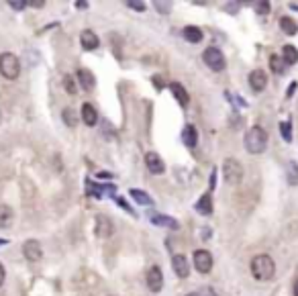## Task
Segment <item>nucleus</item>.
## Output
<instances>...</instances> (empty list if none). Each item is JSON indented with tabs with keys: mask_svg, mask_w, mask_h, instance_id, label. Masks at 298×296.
I'll return each instance as SVG.
<instances>
[{
	"mask_svg": "<svg viewBox=\"0 0 298 296\" xmlns=\"http://www.w3.org/2000/svg\"><path fill=\"white\" fill-rule=\"evenodd\" d=\"M255 10H257L259 14L270 12V2H257V4H255Z\"/></svg>",
	"mask_w": 298,
	"mask_h": 296,
	"instance_id": "2f4dec72",
	"label": "nucleus"
},
{
	"mask_svg": "<svg viewBox=\"0 0 298 296\" xmlns=\"http://www.w3.org/2000/svg\"><path fill=\"white\" fill-rule=\"evenodd\" d=\"M0 74L6 78V80H16L19 74H21V61L14 54L6 51V54H0Z\"/></svg>",
	"mask_w": 298,
	"mask_h": 296,
	"instance_id": "7ed1b4c3",
	"label": "nucleus"
},
{
	"mask_svg": "<svg viewBox=\"0 0 298 296\" xmlns=\"http://www.w3.org/2000/svg\"><path fill=\"white\" fill-rule=\"evenodd\" d=\"M182 35H184V39L186 41H190V43H200L202 41V31L198 29V27H186L184 31H182Z\"/></svg>",
	"mask_w": 298,
	"mask_h": 296,
	"instance_id": "412c9836",
	"label": "nucleus"
},
{
	"mask_svg": "<svg viewBox=\"0 0 298 296\" xmlns=\"http://www.w3.org/2000/svg\"><path fill=\"white\" fill-rule=\"evenodd\" d=\"M251 274L255 280H272L276 274V264L270 255H255L251 259Z\"/></svg>",
	"mask_w": 298,
	"mask_h": 296,
	"instance_id": "f03ea898",
	"label": "nucleus"
},
{
	"mask_svg": "<svg viewBox=\"0 0 298 296\" xmlns=\"http://www.w3.org/2000/svg\"><path fill=\"white\" fill-rule=\"evenodd\" d=\"M182 141L186 147H196L198 143V131L194 129V125H186L182 131Z\"/></svg>",
	"mask_w": 298,
	"mask_h": 296,
	"instance_id": "dca6fc26",
	"label": "nucleus"
},
{
	"mask_svg": "<svg viewBox=\"0 0 298 296\" xmlns=\"http://www.w3.org/2000/svg\"><path fill=\"white\" fill-rule=\"evenodd\" d=\"M80 115H82V120L88 125V127H94L96 123H98V115H96V109L90 105V102H86V105H82V111H80Z\"/></svg>",
	"mask_w": 298,
	"mask_h": 296,
	"instance_id": "f3484780",
	"label": "nucleus"
},
{
	"mask_svg": "<svg viewBox=\"0 0 298 296\" xmlns=\"http://www.w3.org/2000/svg\"><path fill=\"white\" fill-rule=\"evenodd\" d=\"M280 133H282V137H284V141H292V125H290V120H282L280 123Z\"/></svg>",
	"mask_w": 298,
	"mask_h": 296,
	"instance_id": "cd10ccee",
	"label": "nucleus"
},
{
	"mask_svg": "<svg viewBox=\"0 0 298 296\" xmlns=\"http://www.w3.org/2000/svg\"><path fill=\"white\" fill-rule=\"evenodd\" d=\"M282 58H284V61H286V65L290 63H296L298 61V49L294 47V45H284V49H282Z\"/></svg>",
	"mask_w": 298,
	"mask_h": 296,
	"instance_id": "393cba45",
	"label": "nucleus"
},
{
	"mask_svg": "<svg viewBox=\"0 0 298 296\" xmlns=\"http://www.w3.org/2000/svg\"><path fill=\"white\" fill-rule=\"evenodd\" d=\"M8 4H10L14 10H23L25 6H29V2H23V0H10Z\"/></svg>",
	"mask_w": 298,
	"mask_h": 296,
	"instance_id": "473e14b6",
	"label": "nucleus"
},
{
	"mask_svg": "<svg viewBox=\"0 0 298 296\" xmlns=\"http://www.w3.org/2000/svg\"><path fill=\"white\" fill-rule=\"evenodd\" d=\"M96 190H92V194L96 196V198H102V196H113L115 194V186H109V184H96L94 186Z\"/></svg>",
	"mask_w": 298,
	"mask_h": 296,
	"instance_id": "bb28decb",
	"label": "nucleus"
},
{
	"mask_svg": "<svg viewBox=\"0 0 298 296\" xmlns=\"http://www.w3.org/2000/svg\"><path fill=\"white\" fill-rule=\"evenodd\" d=\"M172 266H174V272H176L178 278H188L190 268H188V262H186L184 255H174L172 257Z\"/></svg>",
	"mask_w": 298,
	"mask_h": 296,
	"instance_id": "2eb2a0df",
	"label": "nucleus"
},
{
	"mask_svg": "<svg viewBox=\"0 0 298 296\" xmlns=\"http://www.w3.org/2000/svg\"><path fill=\"white\" fill-rule=\"evenodd\" d=\"M78 80H80V86H82L86 92H90V90L94 88V84H96L94 74H92L90 69H78Z\"/></svg>",
	"mask_w": 298,
	"mask_h": 296,
	"instance_id": "a211bd4d",
	"label": "nucleus"
},
{
	"mask_svg": "<svg viewBox=\"0 0 298 296\" xmlns=\"http://www.w3.org/2000/svg\"><path fill=\"white\" fill-rule=\"evenodd\" d=\"M145 166H147V170H149L151 174H155V176H160V174H164V172H166V166H164L162 158H160L155 151L145 153Z\"/></svg>",
	"mask_w": 298,
	"mask_h": 296,
	"instance_id": "9d476101",
	"label": "nucleus"
},
{
	"mask_svg": "<svg viewBox=\"0 0 298 296\" xmlns=\"http://www.w3.org/2000/svg\"><path fill=\"white\" fill-rule=\"evenodd\" d=\"M63 120H65L67 127H74V125H76V115H74L72 109H65V111H63Z\"/></svg>",
	"mask_w": 298,
	"mask_h": 296,
	"instance_id": "c85d7f7f",
	"label": "nucleus"
},
{
	"mask_svg": "<svg viewBox=\"0 0 298 296\" xmlns=\"http://www.w3.org/2000/svg\"><path fill=\"white\" fill-rule=\"evenodd\" d=\"M194 208H196V213H198V215H202V217H208V215L213 213V196H211L208 192H206V194H202V196L196 200Z\"/></svg>",
	"mask_w": 298,
	"mask_h": 296,
	"instance_id": "ddd939ff",
	"label": "nucleus"
},
{
	"mask_svg": "<svg viewBox=\"0 0 298 296\" xmlns=\"http://www.w3.org/2000/svg\"><path fill=\"white\" fill-rule=\"evenodd\" d=\"M127 6H129V8H133V10H139V12H141V10H145V2H137V0H129V2H127Z\"/></svg>",
	"mask_w": 298,
	"mask_h": 296,
	"instance_id": "c756f323",
	"label": "nucleus"
},
{
	"mask_svg": "<svg viewBox=\"0 0 298 296\" xmlns=\"http://www.w3.org/2000/svg\"><path fill=\"white\" fill-rule=\"evenodd\" d=\"M202 59H204V63H206L213 72H223V69H225V56H223V51H221L219 47H208V49H204Z\"/></svg>",
	"mask_w": 298,
	"mask_h": 296,
	"instance_id": "39448f33",
	"label": "nucleus"
},
{
	"mask_svg": "<svg viewBox=\"0 0 298 296\" xmlns=\"http://www.w3.org/2000/svg\"><path fill=\"white\" fill-rule=\"evenodd\" d=\"M188 296H198V292H190Z\"/></svg>",
	"mask_w": 298,
	"mask_h": 296,
	"instance_id": "ea45409f",
	"label": "nucleus"
},
{
	"mask_svg": "<svg viewBox=\"0 0 298 296\" xmlns=\"http://www.w3.org/2000/svg\"><path fill=\"white\" fill-rule=\"evenodd\" d=\"M129 194H131V198H133L137 204H143V206H153V198H151L149 194H145L143 190H131Z\"/></svg>",
	"mask_w": 298,
	"mask_h": 296,
	"instance_id": "4be33fe9",
	"label": "nucleus"
},
{
	"mask_svg": "<svg viewBox=\"0 0 298 296\" xmlns=\"http://www.w3.org/2000/svg\"><path fill=\"white\" fill-rule=\"evenodd\" d=\"M198 296H217V292L213 290V288H202V290H198Z\"/></svg>",
	"mask_w": 298,
	"mask_h": 296,
	"instance_id": "72a5a7b5",
	"label": "nucleus"
},
{
	"mask_svg": "<svg viewBox=\"0 0 298 296\" xmlns=\"http://www.w3.org/2000/svg\"><path fill=\"white\" fill-rule=\"evenodd\" d=\"M29 6H37V8H41V6H45V2H43V0H31Z\"/></svg>",
	"mask_w": 298,
	"mask_h": 296,
	"instance_id": "e433bc0d",
	"label": "nucleus"
},
{
	"mask_svg": "<svg viewBox=\"0 0 298 296\" xmlns=\"http://www.w3.org/2000/svg\"><path fill=\"white\" fill-rule=\"evenodd\" d=\"M286 180L290 186H298V164L296 162H288L286 164Z\"/></svg>",
	"mask_w": 298,
	"mask_h": 296,
	"instance_id": "b1692460",
	"label": "nucleus"
},
{
	"mask_svg": "<svg viewBox=\"0 0 298 296\" xmlns=\"http://www.w3.org/2000/svg\"><path fill=\"white\" fill-rule=\"evenodd\" d=\"M151 223L157 227H168V229H178V221L168 217V215H151Z\"/></svg>",
	"mask_w": 298,
	"mask_h": 296,
	"instance_id": "6ab92c4d",
	"label": "nucleus"
},
{
	"mask_svg": "<svg viewBox=\"0 0 298 296\" xmlns=\"http://www.w3.org/2000/svg\"><path fill=\"white\" fill-rule=\"evenodd\" d=\"M113 231H115L113 221L107 215H96V219H94V235L100 237V239H107V237L113 235Z\"/></svg>",
	"mask_w": 298,
	"mask_h": 296,
	"instance_id": "423d86ee",
	"label": "nucleus"
},
{
	"mask_svg": "<svg viewBox=\"0 0 298 296\" xmlns=\"http://www.w3.org/2000/svg\"><path fill=\"white\" fill-rule=\"evenodd\" d=\"M280 29H282L286 35H296L298 33V25L290 16H282V19H280Z\"/></svg>",
	"mask_w": 298,
	"mask_h": 296,
	"instance_id": "5701e85b",
	"label": "nucleus"
},
{
	"mask_svg": "<svg viewBox=\"0 0 298 296\" xmlns=\"http://www.w3.org/2000/svg\"><path fill=\"white\" fill-rule=\"evenodd\" d=\"M170 90H172V94L176 96V100L180 102V107H184V109H186V107L190 105V94L186 92V88H184L182 84H178V82H172V84H170Z\"/></svg>",
	"mask_w": 298,
	"mask_h": 296,
	"instance_id": "4468645a",
	"label": "nucleus"
},
{
	"mask_svg": "<svg viewBox=\"0 0 298 296\" xmlns=\"http://www.w3.org/2000/svg\"><path fill=\"white\" fill-rule=\"evenodd\" d=\"M249 86H251L255 92L266 90V86H268V74H266L264 69H253V72L249 74Z\"/></svg>",
	"mask_w": 298,
	"mask_h": 296,
	"instance_id": "9b49d317",
	"label": "nucleus"
},
{
	"mask_svg": "<svg viewBox=\"0 0 298 296\" xmlns=\"http://www.w3.org/2000/svg\"><path fill=\"white\" fill-rule=\"evenodd\" d=\"M80 43H82V47H84L86 51H94V49L100 45V41H98L96 33H94V31H90V29L82 31V35H80Z\"/></svg>",
	"mask_w": 298,
	"mask_h": 296,
	"instance_id": "f8f14e48",
	"label": "nucleus"
},
{
	"mask_svg": "<svg viewBox=\"0 0 298 296\" xmlns=\"http://www.w3.org/2000/svg\"><path fill=\"white\" fill-rule=\"evenodd\" d=\"M294 296H298V278H296V282H294Z\"/></svg>",
	"mask_w": 298,
	"mask_h": 296,
	"instance_id": "58836bf2",
	"label": "nucleus"
},
{
	"mask_svg": "<svg viewBox=\"0 0 298 296\" xmlns=\"http://www.w3.org/2000/svg\"><path fill=\"white\" fill-rule=\"evenodd\" d=\"M63 84L67 88V94H76V86H74V82H72L69 76H63Z\"/></svg>",
	"mask_w": 298,
	"mask_h": 296,
	"instance_id": "7c9ffc66",
	"label": "nucleus"
},
{
	"mask_svg": "<svg viewBox=\"0 0 298 296\" xmlns=\"http://www.w3.org/2000/svg\"><path fill=\"white\" fill-rule=\"evenodd\" d=\"M194 268L200 274H208L213 270V255L206 249H196L194 251Z\"/></svg>",
	"mask_w": 298,
	"mask_h": 296,
	"instance_id": "0eeeda50",
	"label": "nucleus"
},
{
	"mask_svg": "<svg viewBox=\"0 0 298 296\" xmlns=\"http://www.w3.org/2000/svg\"><path fill=\"white\" fill-rule=\"evenodd\" d=\"M270 69H272L274 74H284V69H286L284 58H280V56H270Z\"/></svg>",
	"mask_w": 298,
	"mask_h": 296,
	"instance_id": "a878e982",
	"label": "nucleus"
},
{
	"mask_svg": "<svg viewBox=\"0 0 298 296\" xmlns=\"http://www.w3.org/2000/svg\"><path fill=\"white\" fill-rule=\"evenodd\" d=\"M4 280H6V270H4V266L0 264V286L4 284Z\"/></svg>",
	"mask_w": 298,
	"mask_h": 296,
	"instance_id": "c9c22d12",
	"label": "nucleus"
},
{
	"mask_svg": "<svg viewBox=\"0 0 298 296\" xmlns=\"http://www.w3.org/2000/svg\"><path fill=\"white\" fill-rule=\"evenodd\" d=\"M145 280H147V288H149L151 292H160V290L164 288V274H162V268H160V266H151V268L147 270Z\"/></svg>",
	"mask_w": 298,
	"mask_h": 296,
	"instance_id": "6e6552de",
	"label": "nucleus"
},
{
	"mask_svg": "<svg viewBox=\"0 0 298 296\" xmlns=\"http://www.w3.org/2000/svg\"><path fill=\"white\" fill-rule=\"evenodd\" d=\"M12 219H14V213L8 204H0V229H6L12 225Z\"/></svg>",
	"mask_w": 298,
	"mask_h": 296,
	"instance_id": "aec40b11",
	"label": "nucleus"
},
{
	"mask_svg": "<svg viewBox=\"0 0 298 296\" xmlns=\"http://www.w3.org/2000/svg\"><path fill=\"white\" fill-rule=\"evenodd\" d=\"M223 178H225V182L231 184V186L241 184V180H243V166L239 164L237 160H233V158L225 160V162H223Z\"/></svg>",
	"mask_w": 298,
	"mask_h": 296,
	"instance_id": "20e7f679",
	"label": "nucleus"
},
{
	"mask_svg": "<svg viewBox=\"0 0 298 296\" xmlns=\"http://www.w3.org/2000/svg\"><path fill=\"white\" fill-rule=\"evenodd\" d=\"M155 6H157V10H160V12H162V10H164V12H170V8H168L170 4H162V2H155Z\"/></svg>",
	"mask_w": 298,
	"mask_h": 296,
	"instance_id": "f704fd0d",
	"label": "nucleus"
},
{
	"mask_svg": "<svg viewBox=\"0 0 298 296\" xmlns=\"http://www.w3.org/2000/svg\"><path fill=\"white\" fill-rule=\"evenodd\" d=\"M23 255L29 259V262H39L43 257V247L37 239H29L23 243Z\"/></svg>",
	"mask_w": 298,
	"mask_h": 296,
	"instance_id": "1a4fd4ad",
	"label": "nucleus"
},
{
	"mask_svg": "<svg viewBox=\"0 0 298 296\" xmlns=\"http://www.w3.org/2000/svg\"><path fill=\"white\" fill-rule=\"evenodd\" d=\"M76 6H78V8H82V10H84V8H86V6H88V2H80V0H78V2H76Z\"/></svg>",
	"mask_w": 298,
	"mask_h": 296,
	"instance_id": "4c0bfd02",
	"label": "nucleus"
},
{
	"mask_svg": "<svg viewBox=\"0 0 298 296\" xmlns=\"http://www.w3.org/2000/svg\"><path fill=\"white\" fill-rule=\"evenodd\" d=\"M268 147V133L264 127L255 125L245 133V149L249 153H264Z\"/></svg>",
	"mask_w": 298,
	"mask_h": 296,
	"instance_id": "f257e3e1",
	"label": "nucleus"
}]
</instances>
